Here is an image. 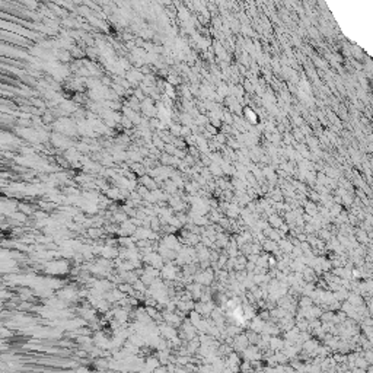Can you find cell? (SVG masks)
Masks as SVG:
<instances>
[{
	"mask_svg": "<svg viewBox=\"0 0 373 373\" xmlns=\"http://www.w3.org/2000/svg\"><path fill=\"white\" fill-rule=\"evenodd\" d=\"M245 114L248 115L246 118H248L249 121H252V123H257V115H255V112H254V111H251L249 108H245Z\"/></svg>",
	"mask_w": 373,
	"mask_h": 373,
	"instance_id": "cell-1",
	"label": "cell"
}]
</instances>
